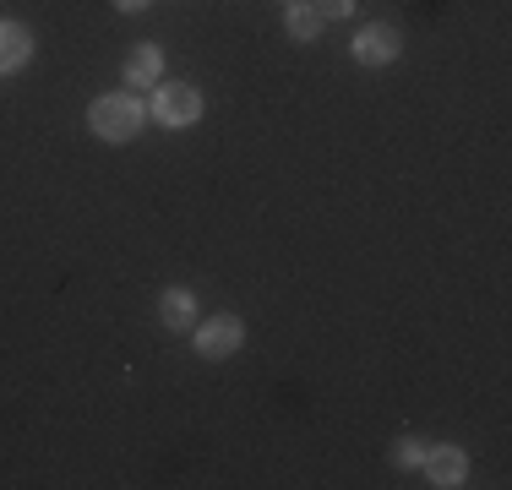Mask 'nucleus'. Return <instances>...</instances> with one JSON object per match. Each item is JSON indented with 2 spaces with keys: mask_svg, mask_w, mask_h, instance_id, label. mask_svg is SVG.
<instances>
[{
  "mask_svg": "<svg viewBox=\"0 0 512 490\" xmlns=\"http://www.w3.org/2000/svg\"><path fill=\"white\" fill-rule=\"evenodd\" d=\"M158 71H164V55H158L153 44L131 49V60H126V88H153Z\"/></svg>",
  "mask_w": 512,
  "mask_h": 490,
  "instance_id": "nucleus-7",
  "label": "nucleus"
},
{
  "mask_svg": "<svg viewBox=\"0 0 512 490\" xmlns=\"http://www.w3.org/2000/svg\"><path fill=\"white\" fill-rule=\"evenodd\" d=\"M398 28L393 22H371V28H360V39H355V55L365 60V66H387V60H398Z\"/></svg>",
  "mask_w": 512,
  "mask_h": 490,
  "instance_id": "nucleus-4",
  "label": "nucleus"
},
{
  "mask_svg": "<svg viewBox=\"0 0 512 490\" xmlns=\"http://www.w3.org/2000/svg\"><path fill=\"white\" fill-rule=\"evenodd\" d=\"M88 126L99 131L104 142H131L142 131V104L137 93H104L99 104L88 109Z\"/></svg>",
  "mask_w": 512,
  "mask_h": 490,
  "instance_id": "nucleus-1",
  "label": "nucleus"
},
{
  "mask_svg": "<svg viewBox=\"0 0 512 490\" xmlns=\"http://www.w3.org/2000/svg\"><path fill=\"white\" fill-rule=\"evenodd\" d=\"M355 0H316V17H349Z\"/></svg>",
  "mask_w": 512,
  "mask_h": 490,
  "instance_id": "nucleus-10",
  "label": "nucleus"
},
{
  "mask_svg": "<svg viewBox=\"0 0 512 490\" xmlns=\"http://www.w3.org/2000/svg\"><path fill=\"white\" fill-rule=\"evenodd\" d=\"M153 115L164 120V126H191V120L202 115V93L191 88V82H175V88H158V93H153Z\"/></svg>",
  "mask_w": 512,
  "mask_h": 490,
  "instance_id": "nucleus-2",
  "label": "nucleus"
},
{
  "mask_svg": "<svg viewBox=\"0 0 512 490\" xmlns=\"http://www.w3.org/2000/svg\"><path fill=\"white\" fill-rule=\"evenodd\" d=\"M115 6H120V11H142L148 0H115Z\"/></svg>",
  "mask_w": 512,
  "mask_h": 490,
  "instance_id": "nucleus-12",
  "label": "nucleus"
},
{
  "mask_svg": "<svg viewBox=\"0 0 512 490\" xmlns=\"http://www.w3.org/2000/svg\"><path fill=\"white\" fill-rule=\"evenodd\" d=\"M240 338H246L240 316H213V322L197 327V354H207V360H229V354L240 349Z\"/></svg>",
  "mask_w": 512,
  "mask_h": 490,
  "instance_id": "nucleus-3",
  "label": "nucleus"
},
{
  "mask_svg": "<svg viewBox=\"0 0 512 490\" xmlns=\"http://www.w3.org/2000/svg\"><path fill=\"white\" fill-rule=\"evenodd\" d=\"M420 458H425L420 441H404V447H398V463H420Z\"/></svg>",
  "mask_w": 512,
  "mask_h": 490,
  "instance_id": "nucleus-11",
  "label": "nucleus"
},
{
  "mask_svg": "<svg viewBox=\"0 0 512 490\" xmlns=\"http://www.w3.org/2000/svg\"><path fill=\"white\" fill-rule=\"evenodd\" d=\"M425 474H431V485H442V490H453L463 485V474H469V458H463L458 447H436V452H425Z\"/></svg>",
  "mask_w": 512,
  "mask_h": 490,
  "instance_id": "nucleus-5",
  "label": "nucleus"
},
{
  "mask_svg": "<svg viewBox=\"0 0 512 490\" xmlns=\"http://www.w3.org/2000/svg\"><path fill=\"white\" fill-rule=\"evenodd\" d=\"M158 316H164V327H191L197 322V300H191V289H164V300H158Z\"/></svg>",
  "mask_w": 512,
  "mask_h": 490,
  "instance_id": "nucleus-8",
  "label": "nucleus"
},
{
  "mask_svg": "<svg viewBox=\"0 0 512 490\" xmlns=\"http://www.w3.org/2000/svg\"><path fill=\"white\" fill-rule=\"evenodd\" d=\"M28 55H33V39H28V28H22V22H0V71H17V66H28Z\"/></svg>",
  "mask_w": 512,
  "mask_h": 490,
  "instance_id": "nucleus-6",
  "label": "nucleus"
},
{
  "mask_svg": "<svg viewBox=\"0 0 512 490\" xmlns=\"http://www.w3.org/2000/svg\"><path fill=\"white\" fill-rule=\"evenodd\" d=\"M289 33L311 44L316 33H322V17H316V6H289Z\"/></svg>",
  "mask_w": 512,
  "mask_h": 490,
  "instance_id": "nucleus-9",
  "label": "nucleus"
}]
</instances>
